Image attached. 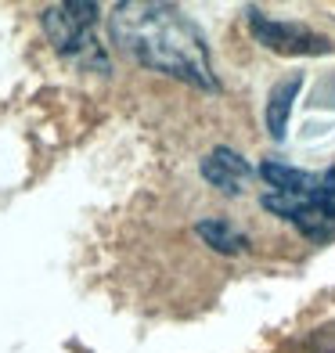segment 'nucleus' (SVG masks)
<instances>
[{
    "label": "nucleus",
    "mask_w": 335,
    "mask_h": 353,
    "mask_svg": "<svg viewBox=\"0 0 335 353\" xmlns=\"http://www.w3.org/2000/svg\"><path fill=\"white\" fill-rule=\"evenodd\" d=\"M299 87H303V76H292V79H281V83L270 90L267 98V130L274 141H285V134H289V116H292V105L299 98Z\"/></svg>",
    "instance_id": "nucleus-6"
},
{
    "label": "nucleus",
    "mask_w": 335,
    "mask_h": 353,
    "mask_svg": "<svg viewBox=\"0 0 335 353\" xmlns=\"http://www.w3.org/2000/svg\"><path fill=\"white\" fill-rule=\"evenodd\" d=\"M108 29L112 43L134 65L181 79L205 94L220 90L202 29L181 8L159 4V0H123L112 8Z\"/></svg>",
    "instance_id": "nucleus-1"
},
{
    "label": "nucleus",
    "mask_w": 335,
    "mask_h": 353,
    "mask_svg": "<svg viewBox=\"0 0 335 353\" xmlns=\"http://www.w3.org/2000/svg\"><path fill=\"white\" fill-rule=\"evenodd\" d=\"M260 176L278 191V195H314L321 188V176H314L307 170H296V166H285V163H263Z\"/></svg>",
    "instance_id": "nucleus-7"
},
{
    "label": "nucleus",
    "mask_w": 335,
    "mask_h": 353,
    "mask_svg": "<svg viewBox=\"0 0 335 353\" xmlns=\"http://www.w3.org/2000/svg\"><path fill=\"white\" fill-rule=\"evenodd\" d=\"M321 181H325V184H332V188H335V166H332V170H328V173H325V176H321Z\"/></svg>",
    "instance_id": "nucleus-8"
},
{
    "label": "nucleus",
    "mask_w": 335,
    "mask_h": 353,
    "mask_svg": "<svg viewBox=\"0 0 335 353\" xmlns=\"http://www.w3.org/2000/svg\"><path fill=\"white\" fill-rule=\"evenodd\" d=\"M249 29H252V37L274 54H328L332 51V43L325 37H317L314 29L299 26V22L267 19L256 8H249Z\"/></svg>",
    "instance_id": "nucleus-3"
},
{
    "label": "nucleus",
    "mask_w": 335,
    "mask_h": 353,
    "mask_svg": "<svg viewBox=\"0 0 335 353\" xmlns=\"http://www.w3.org/2000/svg\"><path fill=\"white\" fill-rule=\"evenodd\" d=\"M199 173H202V181H210L223 195H242L245 184L252 181V166L231 148H213L199 163Z\"/></svg>",
    "instance_id": "nucleus-4"
},
{
    "label": "nucleus",
    "mask_w": 335,
    "mask_h": 353,
    "mask_svg": "<svg viewBox=\"0 0 335 353\" xmlns=\"http://www.w3.org/2000/svg\"><path fill=\"white\" fill-rule=\"evenodd\" d=\"M101 8L90 4V0H65V4H51L40 14V26L51 47L65 58H79L87 61V51L94 58H105L98 40H94V26H98Z\"/></svg>",
    "instance_id": "nucleus-2"
},
{
    "label": "nucleus",
    "mask_w": 335,
    "mask_h": 353,
    "mask_svg": "<svg viewBox=\"0 0 335 353\" xmlns=\"http://www.w3.org/2000/svg\"><path fill=\"white\" fill-rule=\"evenodd\" d=\"M195 234H199L213 252H220V256H242V252L249 249V234L238 231L234 223L223 220V216H202V220L195 223Z\"/></svg>",
    "instance_id": "nucleus-5"
}]
</instances>
